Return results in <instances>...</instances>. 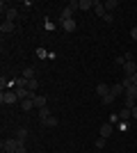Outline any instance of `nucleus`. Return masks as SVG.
<instances>
[{
	"mask_svg": "<svg viewBox=\"0 0 137 153\" xmlns=\"http://www.w3.org/2000/svg\"><path fill=\"white\" fill-rule=\"evenodd\" d=\"M76 9H78V2H71L69 7H64V9H62V16H59V23H62V21L73 19V12H76Z\"/></svg>",
	"mask_w": 137,
	"mask_h": 153,
	"instance_id": "1",
	"label": "nucleus"
},
{
	"mask_svg": "<svg viewBox=\"0 0 137 153\" xmlns=\"http://www.w3.org/2000/svg\"><path fill=\"white\" fill-rule=\"evenodd\" d=\"M19 146H21L19 140H2V151H7V153H16Z\"/></svg>",
	"mask_w": 137,
	"mask_h": 153,
	"instance_id": "2",
	"label": "nucleus"
},
{
	"mask_svg": "<svg viewBox=\"0 0 137 153\" xmlns=\"http://www.w3.org/2000/svg\"><path fill=\"white\" fill-rule=\"evenodd\" d=\"M124 73H126V78H133L137 73V64H135V59H128V62L124 64Z\"/></svg>",
	"mask_w": 137,
	"mask_h": 153,
	"instance_id": "3",
	"label": "nucleus"
},
{
	"mask_svg": "<svg viewBox=\"0 0 137 153\" xmlns=\"http://www.w3.org/2000/svg\"><path fill=\"white\" fill-rule=\"evenodd\" d=\"M0 101L7 103V105H12V103L19 101V96H16V91H2V94H0Z\"/></svg>",
	"mask_w": 137,
	"mask_h": 153,
	"instance_id": "4",
	"label": "nucleus"
},
{
	"mask_svg": "<svg viewBox=\"0 0 137 153\" xmlns=\"http://www.w3.org/2000/svg\"><path fill=\"white\" fill-rule=\"evenodd\" d=\"M112 133H114V126H112V123H107V121H105L103 126L98 128V135H101V137H105V140H107Z\"/></svg>",
	"mask_w": 137,
	"mask_h": 153,
	"instance_id": "5",
	"label": "nucleus"
},
{
	"mask_svg": "<svg viewBox=\"0 0 137 153\" xmlns=\"http://www.w3.org/2000/svg\"><path fill=\"white\" fill-rule=\"evenodd\" d=\"M2 14H5V16H7V21H12V23H14V21H16V19H19V9H14V7H9V9H5V12H2Z\"/></svg>",
	"mask_w": 137,
	"mask_h": 153,
	"instance_id": "6",
	"label": "nucleus"
},
{
	"mask_svg": "<svg viewBox=\"0 0 137 153\" xmlns=\"http://www.w3.org/2000/svg\"><path fill=\"white\" fill-rule=\"evenodd\" d=\"M110 94L114 96V98H117V96H121V94H126L124 85H121V82H119V85H112V87H110Z\"/></svg>",
	"mask_w": 137,
	"mask_h": 153,
	"instance_id": "7",
	"label": "nucleus"
},
{
	"mask_svg": "<svg viewBox=\"0 0 137 153\" xmlns=\"http://www.w3.org/2000/svg\"><path fill=\"white\" fill-rule=\"evenodd\" d=\"M94 12H96V16H105V2H98V0H94Z\"/></svg>",
	"mask_w": 137,
	"mask_h": 153,
	"instance_id": "8",
	"label": "nucleus"
},
{
	"mask_svg": "<svg viewBox=\"0 0 137 153\" xmlns=\"http://www.w3.org/2000/svg\"><path fill=\"white\" fill-rule=\"evenodd\" d=\"M78 9H82V12L94 9V0H78Z\"/></svg>",
	"mask_w": 137,
	"mask_h": 153,
	"instance_id": "9",
	"label": "nucleus"
},
{
	"mask_svg": "<svg viewBox=\"0 0 137 153\" xmlns=\"http://www.w3.org/2000/svg\"><path fill=\"white\" fill-rule=\"evenodd\" d=\"M96 94L101 96V98H105V96L110 94V87H107V85H103V82H101V85H96Z\"/></svg>",
	"mask_w": 137,
	"mask_h": 153,
	"instance_id": "10",
	"label": "nucleus"
},
{
	"mask_svg": "<svg viewBox=\"0 0 137 153\" xmlns=\"http://www.w3.org/2000/svg\"><path fill=\"white\" fill-rule=\"evenodd\" d=\"M14 23L12 21H2V25H0V30H2V34H9V32H14Z\"/></svg>",
	"mask_w": 137,
	"mask_h": 153,
	"instance_id": "11",
	"label": "nucleus"
},
{
	"mask_svg": "<svg viewBox=\"0 0 137 153\" xmlns=\"http://www.w3.org/2000/svg\"><path fill=\"white\" fill-rule=\"evenodd\" d=\"M32 101H34V108H46V103H48V98H46V96H34V98H32Z\"/></svg>",
	"mask_w": 137,
	"mask_h": 153,
	"instance_id": "12",
	"label": "nucleus"
},
{
	"mask_svg": "<svg viewBox=\"0 0 137 153\" xmlns=\"http://www.w3.org/2000/svg\"><path fill=\"white\" fill-rule=\"evenodd\" d=\"M76 25H78V23H76L73 19H69V21H62V27H64L66 32H73V30H76Z\"/></svg>",
	"mask_w": 137,
	"mask_h": 153,
	"instance_id": "13",
	"label": "nucleus"
},
{
	"mask_svg": "<svg viewBox=\"0 0 137 153\" xmlns=\"http://www.w3.org/2000/svg\"><path fill=\"white\" fill-rule=\"evenodd\" d=\"M59 123V119L57 117H48V119H44V121H41V126H48V128H55Z\"/></svg>",
	"mask_w": 137,
	"mask_h": 153,
	"instance_id": "14",
	"label": "nucleus"
},
{
	"mask_svg": "<svg viewBox=\"0 0 137 153\" xmlns=\"http://www.w3.org/2000/svg\"><path fill=\"white\" fill-rule=\"evenodd\" d=\"M119 119H121V121H128V119H133V110L124 108L121 112H119Z\"/></svg>",
	"mask_w": 137,
	"mask_h": 153,
	"instance_id": "15",
	"label": "nucleus"
},
{
	"mask_svg": "<svg viewBox=\"0 0 137 153\" xmlns=\"http://www.w3.org/2000/svg\"><path fill=\"white\" fill-rule=\"evenodd\" d=\"M21 78H25V80H34V69H32V66H25Z\"/></svg>",
	"mask_w": 137,
	"mask_h": 153,
	"instance_id": "16",
	"label": "nucleus"
},
{
	"mask_svg": "<svg viewBox=\"0 0 137 153\" xmlns=\"http://www.w3.org/2000/svg\"><path fill=\"white\" fill-rule=\"evenodd\" d=\"M117 7H119V2H117V0H107V2H105V12H114V9H117Z\"/></svg>",
	"mask_w": 137,
	"mask_h": 153,
	"instance_id": "17",
	"label": "nucleus"
},
{
	"mask_svg": "<svg viewBox=\"0 0 137 153\" xmlns=\"http://www.w3.org/2000/svg\"><path fill=\"white\" fill-rule=\"evenodd\" d=\"M126 96H128V98H137V85H130V87L126 89Z\"/></svg>",
	"mask_w": 137,
	"mask_h": 153,
	"instance_id": "18",
	"label": "nucleus"
},
{
	"mask_svg": "<svg viewBox=\"0 0 137 153\" xmlns=\"http://www.w3.org/2000/svg\"><path fill=\"white\" fill-rule=\"evenodd\" d=\"M25 137H27V130H25V128H21L19 133H16V140H19L21 144H25Z\"/></svg>",
	"mask_w": 137,
	"mask_h": 153,
	"instance_id": "19",
	"label": "nucleus"
},
{
	"mask_svg": "<svg viewBox=\"0 0 137 153\" xmlns=\"http://www.w3.org/2000/svg\"><path fill=\"white\" fill-rule=\"evenodd\" d=\"M21 108H23V110H32L34 101H32V98H25V101H21Z\"/></svg>",
	"mask_w": 137,
	"mask_h": 153,
	"instance_id": "20",
	"label": "nucleus"
},
{
	"mask_svg": "<svg viewBox=\"0 0 137 153\" xmlns=\"http://www.w3.org/2000/svg\"><path fill=\"white\" fill-rule=\"evenodd\" d=\"M39 117H41V121H44V119H48V117H53V114H50V110H48V108H41L39 110Z\"/></svg>",
	"mask_w": 137,
	"mask_h": 153,
	"instance_id": "21",
	"label": "nucleus"
},
{
	"mask_svg": "<svg viewBox=\"0 0 137 153\" xmlns=\"http://www.w3.org/2000/svg\"><path fill=\"white\" fill-rule=\"evenodd\" d=\"M37 87H39V80H27V89L30 91H37Z\"/></svg>",
	"mask_w": 137,
	"mask_h": 153,
	"instance_id": "22",
	"label": "nucleus"
},
{
	"mask_svg": "<svg viewBox=\"0 0 137 153\" xmlns=\"http://www.w3.org/2000/svg\"><path fill=\"white\" fill-rule=\"evenodd\" d=\"M124 108L133 110V108H135V98H128V96H126V101H124Z\"/></svg>",
	"mask_w": 137,
	"mask_h": 153,
	"instance_id": "23",
	"label": "nucleus"
},
{
	"mask_svg": "<svg viewBox=\"0 0 137 153\" xmlns=\"http://www.w3.org/2000/svg\"><path fill=\"white\" fill-rule=\"evenodd\" d=\"M119 121H121V119H119V114H110V119H107V123H112V126H117Z\"/></svg>",
	"mask_w": 137,
	"mask_h": 153,
	"instance_id": "24",
	"label": "nucleus"
},
{
	"mask_svg": "<svg viewBox=\"0 0 137 153\" xmlns=\"http://www.w3.org/2000/svg\"><path fill=\"white\" fill-rule=\"evenodd\" d=\"M103 21H105V23H114V14H110V12H107V14L103 16Z\"/></svg>",
	"mask_w": 137,
	"mask_h": 153,
	"instance_id": "25",
	"label": "nucleus"
},
{
	"mask_svg": "<svg viewBox=\"0 0 137 153\" xmlns=\"http://www.w3.org/2000/svg\"><path fill=\"white\" fill-rule=\"evenodd\" d=\"M101 101H103V103H105V105H110V103H112V101H114V96H112V94H107V96H105V98H101Z\"/></svg>",
	"mask_w": 137,
	"mask_h": 153,
	"instance_id": "26",
	"label": "nucleus"
},
{
	"mask_svg": "<svg viewBox=\"0 0 137 153\" xmlns=\"http://www.w3.org/2000/svg\"><path fill=\"white\" fill-rule=\"evenodd\" d=\"M121 85H124V89H128V87L133 85V80H130V78H124V80H121Z\"/></svg>",
	"mask_w": 137,
	"mask_h": 153,
	"instance_id": "27",
	"label": "nucleus"
},
{
	"mask_svg": "<svg viewBox=\"0 0 137 153\" xmlns=\"http://www.w3.org/2000/svg\"><path fill=\"white\" fill-rule=\"evenodd\" d=\"M105 146V137H98L96 140V149H103Z\"/></svg>",
	"mask_w": 137,
	"mask_h": 153,
	"instance_id": "28",
	"label": "nucleus"
},
{
	"mask_svg": "<svg viewBox=\"0 0 137 153\" xmlns=\"http://www.w3.org/2000/svg\"><path fill=\"white\" fill-rule=\"evenodd\" d=\"M16 153H25V144H21V146L16 149Z\"/></svg>",
	"mask_w": 137,
	"mask_h": 153,
	"instance_id": "29",
	"label": "nucleus"
},
{
	"mask_svg": "<svg viewBox=\"0 0 137 153\" xmlns=\"http://www.w3.org/2000/svg\"><path fill=\"white\" fill-rule=\"evenodd\" d=\"M130 34H133V39L137 41V27H133V30H130Z\"/></svg>",
	"mask_w": 137,
	"mask_h": 153,
	"instance_id": "30",
	"label": "nucleus"
},
{
	"mask_svg": "<svg viewBox=\"0 0 137 153\" xmlns=\"http://www.w3.org/2000/svg\"><path fill=\"white\" fill-rule=\"evenodd\" d=\"M133 119H137V105L133 108Z\"/></svg>",
	"mask_w": 137,
	"mask_h": 153,
	"instance_id": "31",
	"label": "nucleus"
},
{
	"mask_svg": "<svg viewBox=\"0 0 137 153\" xmlns=\"http://www.w3.org/2000/svg\"><path fill=\"white\" fill-rule=\"evenodd\" d=\"M130 80H133V85H137V73H135V76L130 78Z\"/></svg>",
	"mask_w": 137,
	"mask_h": 153,
	"instance_id": "32",
	"label": "nucleus"
},
{
	"mask_svg": "<svg viewBox=\"0 0 137 153\" xmlns=\"http://www.w3.org/2000/svg\"><path fill=\"white\" fill-rule=\"evenodd\" d=\"M2 153H7V151H2Z\"/></svg>",
	"mask_w": 137,
	"mask_h": 153,
	"instance_id": "33",
	"label": "nucleus"
},
{
	"mask_svg": "<svg viewBox=\"0 0 137 153\" xmlns=\"http://www.w3.org/2000/svg\"><path fill=\"white\" fill-rule=\"evenodd\" d=\"M62 153H66V151H62Z\"/></svg>",
	"mask_w": 137,
	"mask_h": 153,
	"instance_id": "34",
	"label": "nucleus"
}]
</instances>
